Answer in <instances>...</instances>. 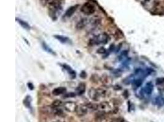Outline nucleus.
Listing matches in <instances>:
<instances>
[{"label":"nucleus","mask_w":164,"mask_h":122,"mask_svg":"<svg viewBox=\"0 0 164 122\" xmlns=\"http://www.w3.org/2000/svg\"><path fill=\"white\" fill-rule=\"evenodd\" d=\"M49 14L54 20L57 19V14L62 11L61 2L59 0H52L49 3Z\"/></svg>","instance_id":"nucleus-1"},{"label":"nucleus","mask_w":164,"mask_h":122,"mask_svg":"<svg viewBox=\"0 0 164 122\" xmlns=\"http://www.w3.org/2000/svg\"><path fill=\"white\" fill-rule=\"evenodd\" d=\"M89 95L94 101H98L101 97H105L106 95V91L102 88H91L89 92Z\"/></svg>","instance_id":"nucleus-2"},{"label":"nucleus","mask_w":164,"mask_h":122,"mask_svg":"<svg viewBox=\"0 0 164 122\" xmlns=\"http://www.w3.org/2000/svg\"><path fill=\"white\" fill-rule=\"evenodd\" d=\"M81 11L85 15H92L95 12V7L93 4L87 2L82 5L81 8Z\"/></svg>","instance_id":"nucleus-3"},{"label":"nucleus","mask_w":164,"mask_h":122,"mask_svg":"<svg viewBox=\"0 0 164 122\" xmlns=\"http://www.w3.org/2000/svg\"><path fill=\"white\" fill-rule=\"evenodd\" d=\"M63 106L66 110L73 112H76L77 105H76L75 103L72 101H66L63 104Z\"/></svg>","instance_id":"nucleus-4"},{"label":"nucleus","mask_w":164,"mask_h":122,"mask_svg":"<svg viewBox=\"0 0 164 122\" xmlns=\"http://www.w3.org/2000/svg\"><path fill=\"white\" fill-rule=\"evenodd\" d=\"M88 108H87V106L86 105H79L77 106L76 108V112L78 116H84V115H86L88 112Z\"/></svg>","instance_id":"nucleus-5"},{"label":"nucleus","mask_w":164,"mask_h":122,"mask_svg":"<svg viewBox=\"0 0 164 122\" xmlns=\"http://www.w3.org/2000/svg\"><path fill=\"white\" fill-rule=\"evenodd\" d=\"M79 7V5H74V6H71L69 8H68L67 9V11H66L65 13L64 17L66 18H70L74 13L76 12V11H77V8Z\"/></svg>","instance_id":"nucleus-6"},{"label":"nucleus","mask_w":164,"mask_h":122,"mask_svg":"<svg viewBox=\"0 0 164 122\" xmlns=\"http://www.w3.org/2000/svg\"><path fill=\"white\" fill-rule=\"evenodd\" d=\"M66 91V88L63 87H59L54 88L52 90V95L54 96H59L62 95Z\"/></svg>","instance_id":"nucleus-7"},{"label":"nucleus","mask_w":164,"mask_h":122,"mask_svg":"<svg viewBox=\"0 0 164 122\" xmlns=\"http://www.w3.org/2000/svg\"><path fill=\"white\" fill-rule=\"evenodd\" d=\"M86 84L84 83H81L79 84L77 88H76V92H77V95H82L83 93H84L86 91Z\"/></svg>","instance_id":"nucleus-8"},{"label":"nucleus","mask_w":164,"mask_h":122,"mask_svg":"<svg viewBox=\"0 0 164 122\" xmlns=\"http://www.w3.org/2000/svg\"><path fill=\"white\" fill-rule=\"evenodd\" d=\"M87 24V20L86 18H82L76 24V28L78 30H81L86 26Z\"/></svg>","instance_id":"nucleus-9"},{"label":"nucleus","mask_w":164,"mask_h":122,"mask_svg":"<svg viewBox=\"0 0 164 122\" xmlns=\"http://www.w3.org/2000/svg\"><path fill=\"white\" fill-rule=\"evenodd\" d=\"M153 89H154V86L151 82H149V83H147V84H146L145 87H144V88L145 93H146L147 95H149L152 93Z\"/></svg>","instance_id":"nucleus-10"},{"label":"nucleus","mask_w":164,"mask_h":122,"mask_svg":"<svg viewBox=\"0 0 164 122\" xmlns=\"http://www.w3.org/2000/svg\"><path fill=\"white\" fill-rule=\"evenodd\" d=\"M62 66H63V67L64 68V69H65L66 70H67V71H68V73H69V74H70L72 78H76V73L75 71H74V70H73V69H72L71 68L69 67V65H66V64H63Z\"/></svg>","instance_id":"nucleus-11"},{"label":"nucleus","mask_w":164,"mask_h":122,"mask_svg":"<svg viewBox=\"0 0 164 122\" xmlns=\"http://www.w3.org/2000/svg\"><path fill=\"white\" fill-rule=\"evenodd\" d=\"M54 37L56 38L57 40L60 42L61 43H68L69 42V38L68 37H65V36H63V35H54Z\"/></svg>","instance_id":"nucleus-12"},{"label":"nucleus","mask_w":164,"mask_h":122,"mask_svg":"<svg viewBox=\"0 0 164 122\" xmlns=\"http://www.w3.org/2000/svg\"><path fill=\"white\" fill-rule=\"evenodd\" d=\"M63 105L62 101L60 100H55L51 104V107L52 109H56V108H59V107L62 106Z\"/></svg>","instance_id":"nucleus-13"},{"label":"nucleus","mask_w":164,"mask_h":122,"mask_svg":"<svg viewBox=\"0 0 164 122\" xmlns=\"http://www.w3.org/2000/svg\"><path fill=\"white\" fill-rule=\"evenodd\" d=\"M87 106L88 109H90L92 110H96L99 109V105L96 103H89L86 104Z\"/></svg>","instance_id":"nucleus-14"},{"label":"nucleus","mask_w":164,"mask_h":122,"mask_svg":"<svg viewBox=\"0 0 164 122\" xmlns=\"http://www.w3.org/2000/svg\"><path fill=\"white\" fill-rule=\"evenodd\" d=\"M109 103L107 101H103L101 103L99 104V109L101 110L103 112H105V110L109 108Z\"/></svg>","instance_id":"nucleus-15"},{"label":"nucleus","mask_w":164,"mask_h":122,"mask_svg":"<svg viewBox=\"0 0 164 122\" xmlns=\"http://www.w3.org/2000/svg\"><path fill=\"white\" fill-rule=\"evenodd\" d=\"M42 46L44 50L46 51H47V52H49V53L51 54L52 55H56V53L54 52V50H53L51 48H50V47H49L45 42H42Z\"/></svg>","instance_id":"nucleus-16"},{"label":"nucleus","mask_w":164,"mask_h":122,"mask_svg":"<svg viewBox=\"0 0 164 122\" xmlns=\"http://www.w3.org/2000/svg\"><path fill=\"white\" fill-rule=\"evenodd\" d=\"M16 20L18 21V23L20 24V26H21L23 28L27 29V30H29V29H30L31 28L30 26L27 23L26 21H23V20H20V19H18V18H16Z\"/></svg>","instance_id":"nucleus-17"},{"label":"nucleus","mask_w":164,"mask_h":122,"mask_svg":"<svg viewBox=\"0 0 164 122\" xmlns=\"http://www.w3.org/2000/svg\"><path fill=\"white\" fill-rule=\"evenodd\" d=\"M156 103L159 107L164 105V98L162 97H157L156 98Z\"/></svg>","instance_id":"nucleus-18"},{"label":"nucleus","mask_w":164,"mask_h":122,"mask_svg":"<svg viewBox=\"0 0 164 122\" xmlns=\"http://www.w3.org/2000/svg\"><path fill=\"white\" fill-rule=\"evenodd\" d=\"M24 104L25 107L30 108L31 106V97L27 96L24 100Z\"/></svg>","instance_id":"nucleus-19"},{"label":"nucleus","mask_w":164,"mask_h":122,"mask_svg":"<svg viewBox=\"0 0 164 122\" xmlns=\"http://www.w3.org/2000/svg\"><path fill=\"white\" fill-rule=\"evenodd\" d=\"M142 83H143V81H142L141 79H136V80H134L133 82V87H135V88H137L141 86Z\"/></svg>","instance_id":"nucleus-20"},{"label":"nucleus","mask_w":164,"mask_h":122,"mask_svg":"<svg viewBox=\"0 0 164 122\" xmlns=\"http://www.w3.org/2000/svg\"><path fill=\"white\" fill-rule=\"evenodd\" d=\"M115 37L116 38V39H120V38H122L124 37L123 33H122L121 30L119 29H117V31L115 33Z\"/></svg>","instance_id":"nucleus-21"},{"label":"nucleus","mask_w":164,"mask_h":122,"mask_svg":"<svg viewBox=\"0 0 164 122\" xmlns=\"http://www.w3.org/2000/svg\"><path fill=\"white\" fill-rule=\"evenodd\" d=\"M92 25L94 26H98L101 23V20L99 18H94V19L93 18L92 21Z\"/></svg>","instance_id":"nucleus-22"},{"label":"nucleus","mask_w":164,"mask_h":122,"mask_svg":"<svg viewBox=\"0 0 164 122\" xmlns=\"http://www.w3.org/2000/svg\"><path fill=\"white\" fill-rule=\"evenodd\" d=\"M164 83V78H159L156 80V84L157 85H161Z\"/></svg>","instance_id":"nucleus-23"},{"label":"nucleus","mask_w":164,"mask_h":122,"mask_svg":"<svg viewBox=\"0 0 164 122\" xmlns=\"http://www.w3.org/2000/svg\"><path fill=\"white\" fill-rule=\"evenodd\" d=\"M76 96V93L73 92H69V93H66L64 95V98H73Z\"/></svg>","instance_id":"nucleus-24"},{"label":"nucleus","mask_w":164,"mask_h":122,"mask_svg":"<svg viewBox=\"0 0 164 122\" xmlns=\"http://www.w3.org/2000/svg\"><path fill=\"white\" fill-rule=\"evenodd\" d=\"M110 122H125V120L122 117H117L113 119Z\"/></svg>","instance_id":"nucleus-25"},{"label":"nucleus","mask_w":164,"mask_h":122,"mask_svg":"<svg viewBox=\"0 0 164 122\" xmlns=\"http://www.w3.org/2000/svg\"><path fill=\"white\" fill-rule=\"evenodd\" d=\"M97 52L98 54H104L106 52V50L103 47H101L97 50Z\"/></svg>","instance_id":"nucleus-26"},{"label":"nucleus","mask_w":164,"mask_h":122,"mask_svg":"<svg viewBox=\"0 0 164 122\" xmlns=\"http://www.w3.org/2000/svg\"><path fill=\"white\" fill-rule=\"evenodd\" d=\"M80 77L82 79H86L87 78V73H86V71H82V72L80 73Z\"/></svg>","instance_id":"nucleus-27"},{"label":"nucleus","mask_w":164,"mask_h":122,"mask_svg":"<svg viewBox=\"0 0 164 122\" xmlns=\"http://www.w3.org/2000/svg\"><path fill=\"white\" fill-rule=\"evenodd\" d=\"M27 85H28V87L29 88L30 90H33L34 89V86H33V84H32V83H28Z\"/></svg>","instance_id":"nucleus-28"},{"label":"nucleus","mask_w":164,"mask_h":122,"mask_svg":"<svg viewBox=\"0 0 164 122\" xmlns=\"http://www.w3.org/2000/svg\"><path fill=\"white\" fill-rule=\"evenodd\" d=\"M114 88L116 90H119L121 89L122 88H121V87H120V86L119 85H116L114 86Z\"/></svg>","instance_id":"nucleus-29"}]
</instances>
